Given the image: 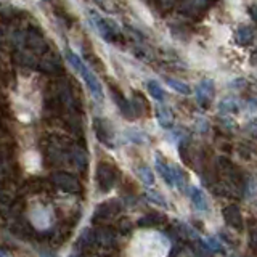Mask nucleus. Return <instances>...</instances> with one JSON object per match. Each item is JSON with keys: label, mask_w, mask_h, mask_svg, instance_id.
Segmentation results:
<instances>
[{"label": "nucleus", "mask_w": 257, "mask_h": 257, "mask_svg": "<svg viewBox=\"0 0 257 257\" xmlns=\"http://www.w3.org/2000/svg\"><path fill=\"white\" fill-rule=\"evenodd\" d=\"M92 20H93L96 29H98V32L103 36L104 40L111 42V40H114L119 36V31L112 21H109L106 18H101V16H98V15H92Z\"/></svg>", "instance_id": "3"}, {"label": "nucleus", "mask_w": 257, "mask_h": 257, "mask_svg": "<svg viewBox=\"0 0 257 257\" xmlns=\"http://www.w3.org/2000/svg\"><path fill=\"white\" fill-rule=\"evenodd\" d=\"M167 84L171 85L177 93H182V95H190L191 93V88L190 85H187L185 82H180V80H175V79H167Z\"/></svg>", "instance_id": "10"}, {"label": "nucleus", "mask_w": 257, "mask_h": 257, "mask_svg": "<svg viewBox=\"0 0 257 257\" xmlns=\"http://www.w3.org/2000/svg\"><path fill=\"white\" fill-rule=\"evenodd\" d=\"M0 255H2V257H10V254H8L7 251H2V254H0Z\"/></svg>", "instance_id": "17"}, {"label": "nucleus", "mask_w": 257, "mask_h": 257, "mask_svg": "<svg viewBox=\"0 0 257 257\" xmlns=\"http://www.w3.org/2000/svg\"><path fill=\"white\" fill-rule=\"evenodd\" d=\"M214 93H215V87H214V82L211 79L201 80V82L198 84V87H196V90H195L196 100H198L199 104H203V106H207V104L212 101Z\"/></svg>", "instance_id": "4"}, {"label": "nucleus", "mask_w": 257, "mask_h": 257, "mask_svg": "<svg viewBox=\"0 0 257 257\" xmlns=\"http://www.w3.org/2000/svg\"><path fill=\"white\" fill-rule=\"evenodd\" d=\"M249 15H251V18H252V21L257 24V5L254 4V5H251V7H249Z\"/></svg>", "instance_id": "16"}, {"label": "nucleus", "mask_w": 257, "mask_h": 257, "mask_svg": "<svg viewBox=\"0 0 257 257\" xmlns=\"http://www.w3.org/2000/svg\"><path fill=\"white\" fill-rule=\"evenodd\" d=\"M191 201H193V204L196 206V209H199V211H206V209H207V199L204 196V193L201 191L199 188H196V187L191 188Z\"/></svg>", "instance_id": "8"}, {"label": "nucleus", "mask_w": 257, "mask_h": 257, "mask_svg": "<svg viewBox=\"0 0 257 257\" xmlns=\"http://www.w3.org/2000/svg\"><path fill=\"white\" fill-rule=\"evenodd\" d=\"M169 252V241L155 231L137 235L131 246V257H166Z\"/></svg>", "instance_id": "1"}, {"label": "nucleus", "mask_w": 257, "mask_h": 257, "mask_svg": "<svg viewBox=\"0 0 257 257\" xmlns=\"http://www.w3.org/2000/svg\"><path fill=\"white\" fill-rule=\"evenodd\" d=\"M220 111L222 112H228V114H231V112H236L238 111L236 101L235 100H223L220 103Z\"/></svg>", "instance_id": "11"}, {"label": "nucleus", "mask_w": 257, "mask_h": 257, "mask_svg": "<svg viewBox=\"0 0 257 257\" xmlns=\"http://www.w3.org/2000/svg\"><path fill=\"white\" fill-rule=\"evenodd\" d=\"M236 42L239 45H249V44H252L254 42V39H255V34H254V29L251 26H246V24H243V26H239L236 29Z\"/></svg>", "instance_id": "5"}, {"label": "nucleus", "mask_w": 257, "mask_h": 257, "mask_svg": "<svg viewBox=\"0 0 257 257\" xmlns=\"http://www.w3.org/2000/svg\"><path fill=\"white\" fill-rule=\"evenodd\" d=\"M66 56H68V61L72 64V68H74L80 76L84 77V80H85V84H87V87H88V90H90V93L93 95V98L95 100H103V90H101V85H100V82L96 80V77H95V74L87 68V64L80 60V56L79 55H76L74 52H71V50H68L66 52Z\"/></svg>", "instance_id": "2"}, {"label": "nucleus", "mask_w": 257, "mask_h": 257, "mask_svg": "<svg viewBox=\"0 0 257 257\" xmlns=\"http://www.w3.org/2000/svg\"><path fill=\"white\" fill-rule=\"evenodd\" d=\"M158 120L159 124L163 125L164 128H169L174 124V114L172 111L169 109L167 106H159L158 108Z\"/></svg>", "instance_id": "7"}, {"label": "nucleus", "mask_w": 257, "mask_h": 257, "mask_svg": "<svg viewBox=\"0 0 257 257\" xmlns=\"http://www.w3.org/2000/svg\"><path fill=\"white\" fill-rule=\"evenodd\" d=\"M147 87H148L150 95H151L156 101H163V100H164V90L161 88V85L156 82V80H150V82L147 84Z\"/></svg>", "instance_id": "9"}, {"label": "nucleus", "mask_w": 257, "mask_h": 257, "mask_svg": "<svg viewBox=\"0 0 257 257\" xmlns=\"http://www.w3.org/2000/svg\"><path fill=\"white\" fill-rule=\"evenodd\" d=\"M155 166H156V171L159 172V175L167 182V185H174V172H172V167L169 166L167 163H164V161L161 159L159 156L156 158Z\"/></svg>", "instance_id": "6"}, {"label": "nucleus", "mask_w": 257, "mask_h": 257, "mask_svg": "<svg viewBox=\"0 0 257 257\" xmlns=\"http://www.w3.org/2000/svg\"><path fill=\"white\" fill-rule=\"evenodd\" d=\"M247 132L257 139V119H254L252 122H249V125H247Z\"/></svg>", "instance_id": "15"}, {"label": "nucleus", "mask_w": 257, "mask_h": 257, "mask_svg": "<svg viewBox=\"0 0 257 257\" xmlns=\"http://www.w3.org/2000/svg\"><path fill=\"white\" fill-rule=\"evenodd\" d=\"M148 198L153 201L155 204H159V206H166V201L163 199V196L159 195V193H148Z\"/></svg>", "instance_id": "14"}, {"label": "nucleus", "mask_w": 257, "mask_h": 257, "mask_svg": "<svg viewBox=\"0 0 257 257\" xmlns=\"http://www.w3.org/2000/svg\"><path fill=\"white\" fill-rule=\"evenodd\" d=\"M172 172H174V183H177L179 187H183V183H185V179H183V174L179 167H172Z\"/></svg>", "instance_id": "13"}, {"label": "nucleus", "mask_w": 257, "mask_h": 257, "mask_svg": "<svg viewBox=\"0 0 257 257\" xmlns=\"http://www.w3.org/2000/svg\"><path fill=\"white\" fill-rule=\"evenodd\" d=\"M140 177H142V180L147 183V185H153V183H155V177H153V172L150 171L148 167H142L140 169Z\"/></svg>", "instance_id": "12"}]
</instances>
